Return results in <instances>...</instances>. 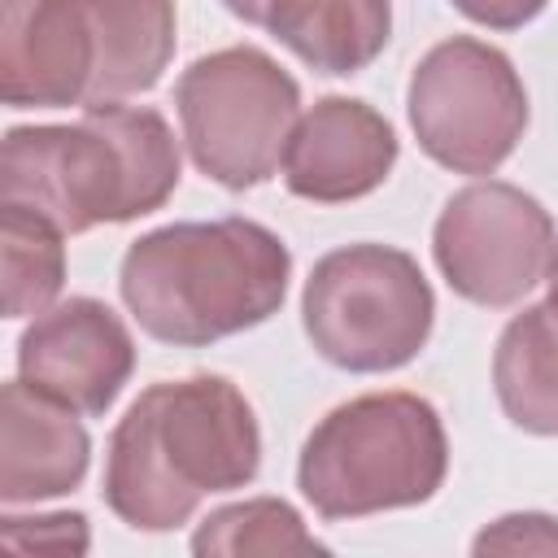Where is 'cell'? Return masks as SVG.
<instances>
[{"label":"cell","mask_w":558,"mask_h":558,"mask_svg":"<svg viewBox=\"0 0 558 558\" xmlns=\"http://www.w3.org/2000/svg\"><path fill=\"white\" fill-rule=\"evenodd\" d=\"M262 436L253 405L222 375L153 384L109 436L105 501L135 532H170L205 493L257 475Z\"/></svg>","instance_id":"1"},{"label":"cell","mask_w":558,"mask_h":558,"mask_svg":"<svg viewBox=\"0 0 558 558\" xmlns=\"http://www.w3.org/2000/svg\"><path fill=\"white\" fill-rule=\"evenodd\" d=\"M179 187V148L157 109L87 105L74 126H13L0 157V196L39 209L78 235L131 222Z\"/></svg>","instance_id":"2"},{"label":"cell","mask_w":558,"mask_h":558,"mask_svg":"<svg viewBox=\"0 0 558 558\" xmlns=\"http://www.w3.org/2000/svg\"><path fill=\"white\" fill-rule=\"evenodd\" d=\"M292 257L253 218L170 222L122 257V301L166 344H209L266 323L288 292Z\"/></svg>","instance_id":"3"},{"label":"cell","mask_w":558,"mask_h":558,"mask_svg":"<svg viewBox=\"0 0 558 558\" xmlns=\"http://www.w3.org/2000/svg\"><path fill=\"white\" fill-rule=\"evenodd\" d=\"M445 471L440 414L414 392H366L310 432L296 484L323 519H362L427 501Z\"/></svg>","instance_id":"4"},{"label":"cell","mask_w":558,"mask_h":558,"mask_svg":"<svg viewBox=\"0 0 558 558\" xmlns=\"http://www.w3.org/2000/svg\"><path fill=\"white\" fill-rule=\"evenodd\" d=\"M432 288L418 262L388 244L327 253L305 279L301 318L314 349L344 371H397L432 336Z\"/></svg>","instance_id":"5"},{"label":"cell","mask_w":558,"mask_h":558,"mask_svg":"<svg viewBox=\"0 0 558 558\" xmlns=\"http://www.w3.org/2000/svg\"><path fill=\"white\" fill-rule=\"evenodd\" d=\"M174 105L196 170L240 192L270 179L283 161L301 92L275 57L235 44L192 61L174 87Z\"/></svg>","instance_id":"6"},{"label":"cell","mask_w":558,"mask_h":558,"mask_svg":"<svg viewBox=\"0 0 558 558\" xmlns=\"http://www.w3.org/2000/svg\"><path fill=\"white\" fill-rule=\"evenodd\" d=\"M410 126L445 170L493 174L523 140L527 92L506 52L453 35L414 65Z\"/></svg>","instance_id":"7"},{"label":"cell","mask_w":558,"mask_h":558,"mask_svg":"<svg viewBox=\"0 0 558 558\" xmlns=\"http://www.w3.org/2000/svg\"><path fill=\"white\" fill-rule=\"evenodd\" d=\"M432 248L440 275L458 296L501 310L545 279L554 222L536 196L514 183L488 179L449 196L436 218Z\"/></svg>","instance_id":"8"},{"label":"cell","mask_w":558,"mask_h":558,"mask_svg":"<svg viewBox=\"0 0 558 558\" xmlns=\"http://www.w3.org/2000/svg\"><path fill=\"white\" fill-rule=\"evenodd\" d=\"M17 371L31 388L74 414H105L135 371V344L105 301L70 296L26 327Z\"/></svg>","instance_id":"9"},{"label":"cell","mask_w":558,"mask_h":558,"mask_svg":"<svg viewBox=\"0 0 558 558\" xmlns=\"http://www.w3.org/2000/svg\"><path fill=\"white\" fill-rule=\"evenodd\" d=\"M0 96L13 109L87 100L96 39L87 0H0Z\"/></svg>","instance_id":"10"},{"label":"cell","mask_w":558,"mask_h":558,"mask_svg":"<svg viewBox=\"0 0 558 558\" xmlns=\"http://www.w3.org/2000/svg\"><path fill=\"white\" fill-rule=\"evenodd\" d=\"M397 161L392 126L362 100L327 96L296 118L283 148V183L301 201L340 205L375 192Z\"/></svg>","instance_id":"11"},{"label":"cell","mask_w":558,"mask_h":558,"mask_svg":"<svg viewBox=\"0 0 558 558\" xmlns=\"http://www.w3.org/2000/svg\"><path fill=\"white\" fill-rule=\"evenodd\" d=\"M92 440L70 405L44 397L26 379L4 384L0 392V497L44 501L78 488L87 475Z\"/></svg>","instance_id":"12"},{"label":"cell","mask_w":558,"mask_h":558,"mask_svg":"<svg viewBox=\"0 0 558 558\" xmlns=\"http://www.w3.org/2000/svg\"><path fill=\"white\" fill-rule=\"evenodd\" d=\"M96 65L83 105L148 92L174 57V0H87Z\"/></svg>","instance_id":"13"},{"label":"cell","mask_w":558,"mask_h":558,"mask_svg":"<svg viewBox=\"0 0 558 558\" xmlns=\"http://www.w3.org/2000/svg\"><path fill=\"white\" fill-rule=\"evenodd\" d=\"M318 74H353L371 65L392 31L388 0H266L262 22Z\"/></svg>","instance_id":"14"},{"label":"cell","mask_w":558,"mask_h":558,"mask_svg":"<svg viewBox=\"0 0 558 558\" xmlns=\"http://www.w3.org/2000/svg\"><path fill=\"white\" fill-rule=\"evenodd\" d=\"M493 384L506 418L536 436H558V310L514 314L493 353Z\"/></svg>","instance_id":"15"},{"label":"cell","mask_w":558,"mask_h":558,"mask_svg":"<svg viewBox=\"0 0 558 558\" xmlns=\"http://www.w3.org/2000/svg\"><path fill=\"white\" fill-rule=\"evenodd\" d=\"M61 227L39 209L4 201L0 214V257H4V314L26 318L44 314L65 283V244Z\"/></svg>","instance_id":"16"},{"label":"cell","mask_w":558,"mask_h":558,"mask_svg":"<svg viewBox=\"0 0 558 558\" xmlns=\"http://www.w3.org/2000/svg\"><path fill=\"white\" fill-rule=\"evenodd\" d=\"M192 549L201 558H240V554H323V545L305 532L301 514L279 497H253L227 510H214L196 536Z\"/></svg>","instance_id":"17"},{"label":"cell","mask_w":558,"mask_h":558,"mask_svg":"<svg viewBox=\"0 0 558 558\" xmlns=\"http://www.w3.org/2000/svg\"><path fill=\"white\" fill-rule=\"evenodd\" d=\"M0 541L9 554H83L87 549V519L83 514L4 519Z\"/></svg>","instance_id":"18"},{"label":"cell","mask_w":558,"mask_h":558,"mask_svg":"<svg viewBox=\"0 0 558 558\" xmlns=\"http://www.w3.org/2000/svg\"><path fill=\"white\" fill-rule=\"evenodd\" d=\"M475 554H558V519L506 514L475 536Z\"/></svg>","instance_id":"19"},{"label":"cell","mask_w":558,"mask_h":558,"mask_svg":"<svg viewBox=\"0 0 558 558\" xmlns=\"http://www.w3.org/2000/svg\"><path fill=\"white\" fill-rule=\"evenodd\" d=\"M471 22H480V26H493V31H514V26H523V22H532L541 9H545V0H453Z\"/></svg>","instance_id":"20"},{"label":"cell","mask_w":558,"mask_h":558,"mask_svg":"<svg viewBox=\"0 0 558 558\" xmlns=\"http://www.w3.org/2000/svg\"><path fill=\"white\" fill-rule=\"evenodd\" d=\"M235 17H244V22H253V26H262L266 22V0H222Z\"/></svg>","instance_id":"21"},{"label":"cell","mask_w":558,"mask_h":558,"mask_svg":"<svg viewBox=\"0 0 558 558\" xmlns=\"http://www.w3.org/2000/svg\"><path fill=\"white\" fill-rule=\"evenodd\" d=\"M545 283H549V305L558 310V244L549 253V266H545Z\"/></svg>","instance_id":"22"}]
</instances>
